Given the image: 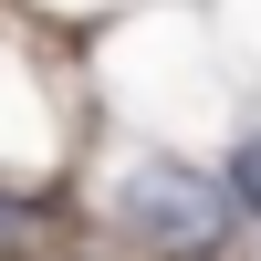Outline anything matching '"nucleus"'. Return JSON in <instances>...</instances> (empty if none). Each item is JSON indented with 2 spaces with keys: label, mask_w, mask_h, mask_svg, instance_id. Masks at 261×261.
<instances>
[{
  "label": "nucleus",
  "mask_w": 261,
  "mask_h": 261,
  "mask_svg": "<svg viewBox=\"0 0 261 261\" xmlns=\"http://www.w3.org/2000/svg\"><path fill=\"white\" fill-rule=\"evenodd\" d=\"M230 220H241L230 178H178V167L125 178V230L136 241H230Z\"/></svg>",
  "instance_id": "f257e3e1"
},
{
  "label": "nucleus",
  "mask_w": 261,
  "mask_h": 261,
  "mask_svg": "<svg viewBox=\"0 0 261 261\" xmlns=\"http://www.w3.org/2000/svg\"><path fill=\"white\" fill-rule=\"evenodd\" d=\"M0 241H21V220H0Z\"/></svg>",
  "instance_id": "f03ea898"
}]
</instances>
